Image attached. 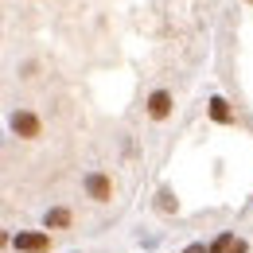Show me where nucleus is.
Masks as SVG:
<instances>
[{"label":"nucleus","mask_w":253,"mask_h":253,"mask_svg":"<svg viewBox=\"0 0 253 253\" xmlns=\"http://www.w3.org/2000/svg\"><path fill=\"white\" fill-rule=\"evenodd\" d=\"M234 242H238V238L226 230V234H218V238L211 242V253H230V246H234Z\"/></svg>","instance_id":"obj_8"},{"label":"nucleus","mask_w":253,"mask_h":253,"mask_svg":"<svg viewBox=\"0 0 253 253\" xmlns=\"http://www.w3.org/2000/svg\"><path fill=\"white\" fill-rule=\"evenodd\" d=\"M183 253H211V246H203V242H191Z\"/></svg>","instance_id":"obj_10"},{"label":"nucleus","mask_w":253,"mask_h":253,"mask_svg":"<svg viewBox=\"0 0 253 253\" xmlns=\"http://www.w3.org/2000/svg\"><path fill=\"white\" fill-rule=\"evenodd\" d=\"M230 253H250V242H246V238H238V242L230 246Z\"/></svg>","instance_id":"obj_9"},{"label":"nucleus","mask_w":253,"mask_h":253,"mask_svg":"<svg viewBox=\"0 0 253 253\" xmlns=\"http://www.w3.org/2000/svg\"><path fill=\"white\" fill-rule=\"evenodd\" d=\"M144 109H148V117H152V121H168V117H171V109H175V97L168 94V90H152Z\"/></svg>","instance_id":"obj_4"},{"label":"nucleus","mask_w":253,"mask_h":253,"mask_svg":"<svg viewBox=\"0 0 253 253\" xmlns=\"http://www.w3.org/2000/svg\"><path fill=\"white\" fill-rule=\"evenodd\" d=\"M156 211H160V214H179V199L171 195V187H160L156 191Z\"/></svg>","instance_id":"obj_7"},{"label":"nucleus","mask_w":253,"mask_h":253,"mask_svg":"<svg viewBox=\"0 0 253 253\" xmlns=\"http://www.w3.org/2000/svg\"><path fill=\"white\" fill-rule=\"evenodd\" d=\"M43 226H47V234H51V230H70V226H74V211H70V207H51V211L43 214Z\"/></svg>","instance_id":"obj_5"},{"label":"nucleus","mask_w":253,"mask_h":253,"mask_svg":"<svg viewBox=\"0 0 253 253\" xmlns=\"http://www.w3.org/2000/svg\"><path fill=\"white\" fill-rule=\"evenodd\" d=\"M246 4H253V0H246Z\"/></svg>","instance_id":"obj_11"},{"label":"nucleus","mask_w":253,"mask_h":253,"mask_svg":"<svg viewBox=\"0 0 253 253\" xmlns=\"http://www.w3.org/2000/svg\"><path fill=\"white\" fill-rule=\"evenodd\" d=\"M207 113H211V121H214V125H234V109H230V101H226V97H211Z\"/></svg>","instance_id":"obj_6"},{"label":"nucleus","mask_w":253,"mask_h":253,"mask_svg":"<svg viewBox=\"0 0 253 253\" xmlns=\"http://www.w3.org/2000/svg\"><path fill=\"white\" fill-rule=\"evenodd\" d=\"M12 246L20 253H51V234L47 230H20L12 238Z\"/></svg>","instance_id":"obj_1"},{"label":"nucleus","mask_w":253,"mask_h":253,"mask_svg":"<svg viewBox=\"0 0 253 253\" xmlns=\"http://www.w3.org/2000/svg\"><path fill=\"white\" fill-rule=\"evenodd\" d=\"M12 132L24 136V140H39V136H43V121L35 117L32 109H16V113H12Z\"/></svg>","instance_id":"obj_2"},{"label":"nucleus","mask_w":253,"mask_h":253,"mask_svg":"<svg viewBox=\"0 0 253 253\" xmlns=\"http://www.w3.org/2000/svg\"><path fill=\"white\" fill-rule=\"evenodd\" d=\"M82 187H86V195H90L94 203H109V199H113V179H109L105 171H90V175L82 179Z\"/></svg>","instance_id":"obj_3"}]
</instances>
